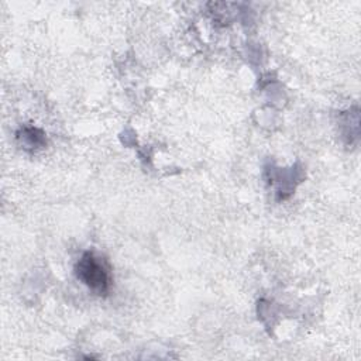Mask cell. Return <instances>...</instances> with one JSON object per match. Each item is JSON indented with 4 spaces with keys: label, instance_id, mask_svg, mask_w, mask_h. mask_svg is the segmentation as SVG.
Segmentation results:
<instances>
[{
    "label": "cell",
    "instance_id": "7a4b0ae2",
    "mask_svg": "<svg viewBox=\"0 0 361 361\" xmlns=\"http://www.w3.org/2000/svg\"><path fill=\"white\" fill-rule=\"evenodd\" d=\"M17 138L20 140L21 145H25L24 148L35 149L45 144L44 133L35 127H24L17 133Z\"/></svg>",
    "mask_w": 361,
    "mask_h": 361
},
{
    "label": "cell",
    "instance_id": "6da1fadb",
    "mask_svg": "<svg viewBox=\"0 0 361 361\" xmlns=\"http://www.w3.org/2000/svg\"><path fill=\"white\" fill-rule=\"evenodd\" d=\"M76 278L96 295H106L111 286L109 264L92 251L82 254L75 265Z\"/></svg>",
    "mask_w": 361,
    "mask_h": 361
}]
</instances>
